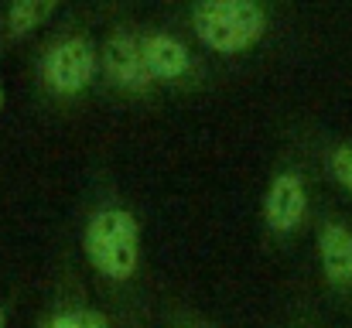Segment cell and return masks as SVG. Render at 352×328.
<instances>
[{"mask_svg": "<svg viewBox=\"0 0 352 328\" xmlns=\"http://www.w3.org/2000/svg\"><path fill=\"white\" fill-rule=\"evenodd\" d=\"M140 219L130 206H123L117 199L100 202L82 229V250L89 267L110 281V284H126L137 277L140 260H144V246H140Z\"/></svg>", "mask_w": 352, "mask_h": 328, "instance_id": "cell-1", "label": "cell"}, {"mask_svg": "<svg viewBox=\"0 0 352 328\" xmlns=\"http://www.w3.org/2000/svg\"><path fill=\"white\" fill-rule=\"evenodd\" d=\"M188 24L202 48L216 55H243L263 41L270 10L256 0H202L188 10Z\"/></svg>", "mask_w": 352, "mask_h": 328, "instance_id": "cell-2", "label": "cell"}, {"mask_svg": "<svg viewBox=\"0 0 352 328\" xmlns=\"http://www.w3.org/2000/svg\"><path fill=\"white\" fill-rule=\"evenodd\" d=\"M100 76V48L89 34L69 31L52 38L38 55V83L55 100L82 96Z\"/></svg>", "mask_w": 352, "mask_h": 328, "instance_id": "cell-3", "label": "cell"}, {"mask_svg": "<svg viewBox=\"0 0 352 328\" xmlns=\"http://www.w3.org/2000/svg\"><path fill=\"white\" fill-rule=\"evenodd\" d=\"M140 38H144V31L113 28L100 45V76L113 89L130 93V96H147L154 89V79H151L147 62H144Z\"/></svg>", "mask_w": 352, "mask_h": 328, "instance_id": "cell-4", "label": "cell"}, {"mask_svg": "<svg viewBox=\"0 0 352 328\" xmlns=\"http://www.w3.org/2000/svg\"><path fill=\"white\" fill-rule=\"evenodd\" d=\"M260 216H263V226L270 236H291L294 229H301V222L308 216V185H305L301 171L280 168L267 182Z\"/></svg>", "mask_w": 352, "mask_h": 328, "instance_id": "cell-5", "label": "cell"}, {"mask_svg": "<svg viewBox=\"0 0 352 328\" xmlns=\"http://www.w3.org/2000/svg\"><path fill=\"white\" fill-rule=\"evenodd\" d=\"M140 48H144V62H147V72H151L154 86L188 83L195 76V55L178 34H171V31H144Z\"/></svg>", "mask_w": 352, "mask_h": 328, "instance_id": "cell-6", "label": "cell"}, {"mask_svg": "<svg viewBox=\"0 0 352 328\" xmlns=\"http://www.w3.org/2000/svg\"><path fill=\"white\" fill-rule=\"evenodd\" d=\"M318 263L332 287L352 284V229L339 219H325L318 226Z\"/></svg>", "mask_w": 352, "mask_h": 328, "instance_id": "cell-7", "label": "cell"}, {"mask_svg": "<svg viewBox=\"0 0 352 328\" xmlns=\"http://www.w3.org/2000/svg\"><path fill=\"white\" fill-rule=\"evenodd\" d=\"M55 10H58V3H52V0H17L3 10V34L7 38H28Z\"/></svg>", "mask_w": 352, "mask_h": 328, "instance_id": "cell-8", "label": "cell"}, {"mask_svg": "<svg viewBox=\"0 0 352 328\" xmlns=\"http://www.w3.org/2000/svg\"><path fill=\"white\" fill-rule=\"evenodd\" d=\"M329 171L352 195V144H339V147L329 151Z\"/></svg>", "mask_w": 352, "mask_h": 328, "instance_id": "cell-9", "label": "cell"}, {"mask_svg": "<svg viewBox=\"0 0 352 328\" xmlns=\"http://www.w3.org/2000/svg\"><path fill=\"white\" fill-rule=\"evenodd\" d=\"M41 328H82V305L58 301V305L48 311V318H45Z\"/></svg>", "mask_w": 352, "mask_h": 328, "instance_id": "cell-10", "label": "cell"}, {"mask_svg": "<svg viewBox=\"0 0 352 328\" xmlns=\"http://www.w3.org/2000/svg\"><path fill=\"white\" fill-rule=\"evenodd\" d=\"M82 328H113V322L100 311V308H89L82 305Z\"/></svg>", "mask_w": 352, "mask_h": 328, "instance_id": "cell-11", "label": "cell"}, {"mask_svg": "<svg viewBox=\"0 0 352 328\" xmlns=\"http://www.w3.org/2000/svg\"><path fill=\"white\" fill-rule=\"evenodd\" d=\"M182 328H212V325H206V322H195V318H192V322H185Z\"/></svg>", "mask_w": 352, "mask_h": 328, "instance_id": "cell-12", "label": "cell"}, {"mask_svg": "<svg viewBox=\"0 0 352 328\" xmlns=\"http://www.w3.org/2000/svg\"><path fill=\"white\" fill-rule=\"evenodd\" d=\"M0 325H3V308H0Z\"/></svg>", "mask_w": 352, "mask_h": 328, "instance_id": "cell-13", "label": "cell"}, {"mask_svg": "<svg viewBox=\"0 0 352 328\" xmlns=\"http://www.w3.org/2000/svg\"><path fill=\"white\" fill-rule=\"evenodd\" d=\"M0 107H3V93H0Z\"/></svg>", "mask_w": 352, "mask_h": 328, "instance_id": "cell-14", "label": "cell"}]
</instances>
